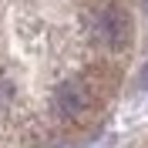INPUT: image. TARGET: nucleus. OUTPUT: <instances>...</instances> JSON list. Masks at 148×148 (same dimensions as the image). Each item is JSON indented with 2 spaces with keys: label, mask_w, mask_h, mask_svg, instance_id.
Wrapping results in <instances>:
<instances>
[{
  "label": "nucleus",
  "mask_w": 148,
  "mask_h": 148,
  "mask_svg": "<svg viewBox=\"0 0 148 148\" xmlns=\"http://www.w3.org/2000/svg\"><path fill=\"white\" fill-rule=\"evenodd\" d=\"M91 37L101 47H108V51L125 47L131 40V17H128V10L114 7V3L94 10V17H91Z\"/></svg>",
  "instance_id": "obj_1"
},
{
  "label": "nucleus",
  "mask_w": 148,
  "mask_h": 148,
  "mask_svg": "<svg viewBox=\"0 0 148 148\" xmlns=\"http://www.w3.org/2000/svg\"><path fill=\"white\" fill-rule=\"evenodd\" d=\"M54 111L64 118H84L91 111V91L84 81H61L54 88Z\"/></svg>",
  "instance_id": "obj_2"
},
{
  "label": "nucleus",
  "mask_w": 148,
  "mask_h": 148,
  "mask_svg": "<svg viewBox=\"0 0 148 148\" xmlns=\"http://www.w3.org/2000/svg\"><path fill=\"white\" fill-rule=\"evenodd\" d=\"M141 84H145V88H148V67H145V71H141Z\"/></svg>",
  "instance_id": "obj_3"
}]
</instances>
